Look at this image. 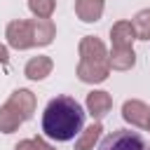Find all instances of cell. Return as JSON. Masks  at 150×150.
Listing matches in <instances>:
<instances>
[{
	"label": "cell",
	"instance_id": "cell-1",
	"mask_svg": "<svg viewBox=\"0 0 150 150\" xmlns=\"http://www.w3.org/2000/svg\"><path fill=\"white\" fill-rule=\"evenodd\" d=\"M84 108L73 96H56L42 112V131L54 141H73L84 127Z\"/></svg>",
	"mask_w": 150,
	"mask_h": 150
},
{
	"label": "cell",
	"instance_id": "cell-2",
	"mask_svg": "<svg viewBox=\"0 0 150 150\" xmlns=\"http://www.w3.org/2000/svg\"><path fill=\"white\" fill-rule=\"evenodd\" d=\"M98 150H150V143L141 131L117 129L101 141Z\"/></svg>",
	"mask_w": 150,
	"mask_h": 150
},
{
	"label": "cell",
	"instance_id": "cell-3",
	"mask_svg": "<svg viewBox=\"0 0 150 150\" xmlns=\"http://www.w3.org/2000/svg\"><path fill=\"white\" fill-rule=\"evenodd\" d=\"M108 75H110L108 59H80V63H77V77L84 84L105 82Z\"/></svg>",
	"mask_w": 150,
	"mask_h": 150
},
{
	"label": "cell",
	"instance_id": "cell-4",
	"mask_svg": "<svg viewBox=\"0 0 150 150\" xmlns=\"http://www.w3.org/2000/svg\"><path fill=\"white\" fill-rule=\"evenodd\" d=\"M5 38H7V45L14 47V49H30L33 47V28H30V21L26 19H14L7 23V30H5Z\"/></svg>",
	"mask_w": 150,
	"mask_h": 150
},
{
	"label": "cell",
	"instance_id": "cell-5",
	"mask_svg": "<svg viewBox=\"0 0 150 150\" xmlns=\"http://www.w3.org/2000/svg\"><path fill=\"white\" fill-rule=\"evenodd\" d=\"M122 117H124L131 127L145 129L148 122H150V105H145V103L138 101V98L124 101V105H122Z\"/></svg>",
	"mask_w": 150,
	"mask_h": 150
},
{
	"label": "cell",
	"instance_id": "cell-6",
	"mask_svg": "<svg viewBox=\"0 0 150 150\" xmlns=\"http://www.w3.org/2000/svg\"><path fill=\"white\" fill-rule=\"evenodd\" d=\"M7 103L23 117V122L26 120H30L33 117V112H35V105H38V101H35V94L30 91V89H16V91H12V96L7 98Z\"/></svg>",
	"mask_w": 150,
	"mask_h": 150
},
{
	"label": "cell",
	"instance_id": "cell-7",
	"mask_svg": "<svg viewBox=\"0 0 150 150\" xmlns=\"http://www.w3.org/2000/svg\"><path fill=\"white\" fill-rule=\"evenodd\" d=\"M112 108V96L103 89H96V91H89L87 94V112L94 117V120H103Z\"/></svg>",
	"mask_w": 150,
	"mask_h": 150
},
{
	"label": "cell",
	"instance_id": "cell-8",
	"mask_svg": "<svg viewBox=\"0 0 150 150\" xmlns=\"http://www.w3.org/2000/svg\"><path fill=\"white\" fill-rule=\"evenodd\" d=\"M30 28H33V47H47L52 45L54 35H56V26L52 19H30Z\"/></svg>",
	"mask_w": 150,
	"mask_h": 150
},
{
	"label": "cell",
	"instance_id": "cell-9",
	"mask_svg": "<svg viewBox=\"0 0 150 150\" xmlns=\"http://www.w3.org/2000/svg\"><path fill=\"white\" fill-rule=\"evenodd\" d=\"M103 0H75V14L84 23H94L103 16Z\"/></svg>",
	"mask_w": 150,
	"mask_h": 150
},
{
	"label": "cell",
	"instance_id": "cell-10",
	"mask_svg": "<svg viewBox=\"0 0 150 150\" xmlns=\"http://www.w3.org/2000/svg\"><path fill=\"white\" fill-rule=\"evenodd\" d=\"M136 63V54L134 47H112V52L108 54V66L110 70H131Z\"/></svg>",
	"mask_w": 150,
	"mask_h": 150
},
{
	"label": "cell",
	"instance_id": "cell-11",
	"mask_svg": "<svg viewBox=\"0 0 150 150\" xmlns=\"http://www.w3.org/2000/svg\"><path fill=\"white\" fill-rule=\"evenodd\" d=\"M110 40H112V47H131L134 40H136V33H134V26L131 21H117L112 23L110 28Z\"/></svg>",
	"mask_w": 150,
	"mask_h": 150
},
{
	"label": "cell",
	"instance_id": "cell-12",
	"mask_svg": "<svg viewBox=\"0 0 150 150\" xmlns=\"http://www.w3.org/2000/svg\"><path fill=\"white\" fill-rule=\"evenodd\" d=\"M52 68H54V63H52V59L49 56H33L28 63H26V68H23V73H26V77L28 80H45L49 73H52Z\"/></svg>",
	"mask_w": 150,
	"mask_h": 150
},
{
	"label": "cell",
	"instance_id": "cell-13",
	"mask_svg": "<svg viewBox=\"0 0 150 150\" xmlns=\"http://www.w3.org/2000/svg\"><path fill=\"white\" fill-rule=\"evenodd\" d=\"M80 59H108V49L98 38L84 35L80 40Z\"/></svg>",
	"mask_w": 150,
	"mask_h": 150
},
{
	"label": "cell",
	"instance_id": "cell-14",
	"mask_svg": "<svg viewBox=\"0 0 150 150\" xmlns=\"http://www.w3.org/2000/svg\"><path fill=\"white\" fill-rule=\"evenodd\" d=\"M101 131H103L101 120H96L94 124H89L87 129H82V131L77 134V138H75V150H91V148H94V143L98 141Z\"/></svg>",
	"mask_w": 150,
	"mask_h": 150
},
{
	"label": "cell",
	"instance_id": "cell-15",
	"mask_svg": "<svg viewBox=\"0 0 150 150\" xmlns=\"http://www.w3.org/2000/svg\"><path fill=\"white\" fill-rule=\"evenodd\" d=\"M21 124H23V117H21L9 103L0 105V131H2V134H12V131H16Z\"/></svg>",
	"mask_w": 150,
	"mask_h": 150
},
{
	"label": "cell",
	"instance_id": "cell-16",
	"mask_svg": "<svg viewBox=\"0 0 150 150\" xmlns=\"http://www.w3.org/2000/svg\"><path fill=\"white\" fill-rule=\"evenodd\" d=\"M136 40H150V9H141L136 12V16L131 19Z\"/></svg>",
	"mask_w": 150,
	"mask_h": 150
},
{
	"label": "cell",
	"instance_id": "cell-17",
	"mask_svg": "<svg viewBox=\"0 0 150 150\" xmlns=\"http://www.w3.org/2000/svg\"><path fill=\"white\" fill-rule=\"evenodd\" d=\"M54 7H56V0H28V9L33 12V16H40V19H49L54 14Z\"/></svg>",
	"mask_w": 150,
	"mask_h": 150
},
{
	"label": "cell",
	"instance_id": "cell-18",
	"mask_svg": "<svg viewBox=\"0 0 150 150\" xmlns=\"http://www.w3.org/2000/svg\"><path fill=\"white\" fill-rule=\"evenodd\" d=\"M14 150H54L45 138L35 136V138H26V141H19L14 145Z\"/></svg>",
	"mask_w": 150,
	"mask_h": 150
},
{
	"label": "cell",
	"instance_id": "cell-19",
	"mask_svg": "<svg viewBox=\"0 0 150 150\" xmlns=\"http://www.w3.org/2000/svg\"><path fill=\"white\" fill-rule=\"evenodd\" d=\"M9 61V52H7V47L0 42V63H7Z\"/></svg>",
	"mask_w": 150,
	"mask_h": 150
},
{
	"label": "cell",
	"instance_id": "cell-20",
	"mask_svg": "<svg viewBox=\"0 0 150 150\" xmlns=\"http://www.w3.org/2000/svg\"><path fill=\"white\" fill-rule=\"evenodd\" d=\"M145 129H148V131H150V122H148V127H145Z\"/></svg>",
	"mask_w": 150,
	"mask_h": 150
}]
</instances>
